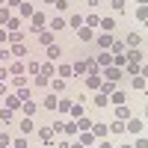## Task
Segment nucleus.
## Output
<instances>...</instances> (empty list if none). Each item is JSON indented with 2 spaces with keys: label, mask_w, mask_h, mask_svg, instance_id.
Listing matches in <instances>:
<instances>
[{
  "label": "nucleus",
  "mask_w": 148,
  "mask_h": 148,
  "mask_svg": "<svg viewBox=\"0 0 148 148\" xmlns=\"http://www.w3.org/2000/svg\"><path fill=\"white\" fill-rule=\"evenodd\" d=\"M30 21H33V27H30V30H36V33H42V30H45V24H47V18L42 15V12H36Z\"/></svg>",
  "instance_id": "1"
},
{
  "label": "nucleus",
  "mask_w": 148,
  "mask_h": 148,
  "mask_svg": "<svg viewBox=\"0 0 148 148\" xmlns=\"http://www.w3.org/2000/svg\"><path fill=\"white\" fill-rule=\"evenodd\" d=\"M33 15H36V12H33L30 3H21V6H18V18H21V21H24V18H33Z\"/></svg>",
  "instance_id": "2"
},
{
  "label": "nucleus",
  "mask_w": 148,
  "mask_h": 148,
  "mask_svg": "<svg viewBox=\"0 0 148 148\" xmlns=\"http://www.w3.org/2000/svg\"><path fill=\"white\" fill-rule=\"evenodd\" d=\"M104 74H107V80H110V83H116V80L121 77V68H116V65H107V71H104Z\"/></svg>",
  "instance_id": "3"
},
{
  "label": "nucleus",
  "mask_w": 148,
  "mask_h": 148,
  "mask_svg": "<svg viewBox=\"0 0 148 148\" xmlns=\"http://www.w3.org/2000/svg\"><path fill=\"white\" fill-rule=\"evenodd\" d=\"M98 27H101L104 33H113V30H116V18H101V24H98Z\"/></svg>",
  "instance_id": "4"
},
{
  "label": "nucleus",
  "mask_w": 148,
  "mask_h": 148,
  "mask_svg": "<svg viewBox=\"0 0 148 148\" xmlns=\"http://www.w3.org/2000/svg\"><path fill=\"white\" fill-rule=\"evenodd\" d=\"M116 119H121V121H127V119H130V110H127L125 104H119V107H116Z\"/></svg>",
  "instance_id": "5"
},
{
  "label": "nucleus",
  "mask_w": 148,
  "mask_h": 148,
  "mask_svg": "<svg viewBox=\"0 0 148 148\" xmlns=\"http://www.w3.org/2000/svg\"><path fill=\"white\" fill-rule=\"evenodd\" d=\"M39 42H42L45 47H47V45H53V33H51V30H42V33H39Z\"/></svg>",
  "instance_id": "6"
},
{
  "label": "nucleus",
  "mask_w": 148,
  "mask_h": 148,
  "mask_svg": "<svg viewBox=\"0 0 148 148\" xmlns=\"http://www.w3.org/2000/svg\"><path fill=\"white\" fill-rule=\"evenodd\" d=\"M127 130L130 133H142V121L139 119H127Z\"/></svg>",
  "instance_id": "7"
},
{
  "label": "nucleus",
  "mask_w": 148,
  "mask_h": 148,
  "mask_svg": "<svg viewBox=\"0 0 148 148\" xmlns=\"http://www.w3.org/2000/svg\"><path fill=\"white\" fill-rule=\"evenodd\" d=\"M39 74H45V77H47V80H51V77H53V74H56V65H53V62H45Z\"/></svg>",
  "instance_id": "8"
},
{
  "label": "nucleus",
  "mask_w": 148,
  "mask_h": 148,
  "mask_svg": "<svg viewBox=\"0 0 148 148\" xmlns=\"http://www.w3.org/2000/svg\"><path fill=\"white\" fill-rule=\"evenodd\" d=\"M56 74H59L62 80H68V77H74V68H71V65H59V68H56Z\"/></svg>",
  "instance_id": "9"
},
{
  "label": "nucleus",
  "mask_w": 148,
  "mask_h": 148,
  "mask_svg": "<svg viewBox=\"0 0 148 148\" xmlns=\"http://www.w3.org/2000/svg\"><path fill=\"white\" fill-rule=\"evenodd\" d=\"M6 107H9V110H18V107H21V98H18V92L6 98Z\"/></svg>",
  "instance_id": "10"
},
{
  "label": "nucleus",
  "mask_w": 148,
  "mask_h": 148,
  "mask_svg": "<svg viewBox=\"0 0 148 148\" xmlns=\"http://www.w3.org/2000/svg\"><path fill=\"white\" fill-rule=\"evenodd\" d=\"M110 130H113V133H125V130H127V125H125L121 119H116L113 125H110Z\"/></svg>",
  "instance_id": "11"
},
{
  "label": "nucleus",
  "mask_w": 148,
  "mask_h": 148,
  "mask_svg": "<svg viewBox=\"0 0 148 148\" xmlns=\"http://www.w3.org/2000/svg\"><path fill=\"white\" fill-rule=\"evenodd\" d=\"M12 21V9L9 6H0V24H9Z\"/></svg>",
  "instance_id": "12"
},
{
  "label": "nucleus",
  "mask_w": 148,
  "mask_h": 148,
  "mask_svg": "<svg viewBox=\"0 0 148 148\" xmlns=\"http://www.w3.org/2000/svg\"><path fill=\"white\" fill-rule=\"evenodd\" d=\"M59 30H65V21H62V18L56 15V18L51 21V33H59Z\"/></svg>",
  "instance_id": "13"
},
{
  "label": "nucleus",
  "mask_w": 148,
  "mask_h": 148,
  "mask_svg": "<svg viewBox=\"0 0 148 148\" xmlns=\"http://www.w3.org/2000/svg\"><path fill=\"white\" fill-rule=\"evenodd\" d=\"M6 27H9V30H12V33H15V30H21V27H24V21H21V18H18V15H12V21H9V24H6Z\"/></svg>",
  "instance_id": "14"
},
{
  "label": "nucleus",
  "mask_w": 148,
  "mask_h": 148,
  "mask_svg": "<svg viewBox=\"0 0 148 148\" xmlns=\"http://www.w3.org/2000/svg\"><path fill=\"white\" fill-rule=\"evenodd\" d=\"M68 113H71L74 119H80V116H83V104H80V101H74V104H71V110H68Z\"/></svg>",
  "instance_id": "15"
},
{
  "label": "nucleus",
  "mask_w": 148,
  "mask_h": 148,
  "mask_svg": "<svg viewBox=\"0 0 148 148\" xmlns=\"http://www.w3.org/2000/svg\"><path fill=\"white\" fill-rule=\"evenodd\" d=\"M107 130H110L107 125H92V133H95L98 139H101V136H107Z\"/></svg>",
  "instance_id": "16"
},
{
  "label": "nucleus",
  "mask_w": 148,
  "mask_h": 148,
  "mask_svg": "<svg viewBox=\"0 0 148 148\" xmlns=\"http://www.w3.org/2000/svg\"><path fill=\"white\" fill-rule=\"evenodd\" d=\"M80 145H95V133H92V130H86L83 136H80Z\"/></svg>",
  "instance_id": "17"
},
{
  "label": "nucleus",
  "mask_w": 148,
  "mask_h": 148,
  "mask_svg": "<svg viewBox=\"0 0 148 148\" xmlns=\"http://www.w3.org/2000/svg\"><path fill=\"white\" fill-rule=\"evenodd\" d=\"M95 65H113V53H101L98 56V62Z\"/></svg>",
  "instance_id": "18"
},
{
  "label": "nucleus",
  "mask_w": 148,
  "mask_h": 148,
  "mask_svg": "<svg viewBox=\"0 0 148 148\" xmlns=\"http://www.w3.org/2000/svg\"><path fill=\"white\" fill-rule=\"evenodd\" d=\"M39 136H42L45 142H51V139H53V127H42V130H39Z\"/></svg>",
  "instance_id": "19"
},
{
  "label": "nucleus",
  "mask_w": 148,
  "mask_h": 148,
  "mask_svg": "<svg viewBox=\"0 0 148 148\" xmlns=\"http://www.w3.org/2000/svg\"><path fill=\"white\" fill-rule=\"evenodd\" d=\"M77 36H80V39H83V42H89V39H92V36H95V33H92V27H80V33H77Z\"/></svg>",
  "instance_id": "20"
},
{
  "label": "nucleus",
  "mask_w": 148,
  "mask_h": 148,
  "mask_svg": "<svg viewBox=\"0 0 148 148\" xmlns=\"http://www.w3.org/2000/svg\"><path fill=\"white\" fill-rule=\"evenodd\" d=\"M125 45H130V47H139V33H130L127 39H125Z\"/></svg>",
  "instance_id": "21"
},
{
  "label": "nucleus",
  "mask_w": 148,
  "mask_h": 148,
  "mask_svg": "<svg viewBox=\"0 0 148 148\" xmlns=\"http://www.w3.org/2000/svg\"><path fill=\"white\" fill-rule=\"evenodd\" d=\"M59 53H62L59 45H47V56H51V59H59Z\"/></svg>",
  "instance_id": "22"
},
{
  "label": "nucleus",
  "mask_w": 148,
  "mask_h": 148,
  "mask_svg": "<svg viewBox=\"0 0 148 148\" xmlns=\"http://www.w3.org/2000/svg\"><path fill=\"white\" fill-rule=\"evenodd\" d=\"M133 89H142V92H145V89H148V80H145V77H133Z\"/></svg>",
  "instance_id": "23"
},
{
  "label": "nucleus",
  "mask_w": 148,
  "mask_h": 148,
  "mask_svg": "<svg viewBox=\"0 0 148 148\" xmlns=\"http://www.w3.org/2000/svg\"><path fill=\"white\" fill-rule=\"evenodd\" d=\"M110 101H113L116 107H119V104H125V92H113V95H110Z\"/></svg>",
  "instance_id": "24"
},
{
  "label": "nucleus",
  "mask_w": 148,
  "mask_h": 148,
  "mask_svg": "<svg viewBox=\"0 0 148 148\" xmlns=\"http://www.w3.org/2000/svg\"><path fill=\"white\" fill-rule=\"evenodd\" d=\"M125 47H127V45H125V42L119 39V42H113V45H110V51H113V53H121V51H125Z\"/></svg>",
  "instance_id": "25"
},
{
  "label": "nucleus",
  "mask_w": 148,
  "mask_h": 148,
  "mask_svg": "<svg viewBox=\"0 0 148 148\" xmlns=\"http://www.w3.org/2000/svg\"><path fill=\"white\" fill-rule=\"evenodd\" d=\"M56 104H59L56 95H47V98H45V107H47V110H56Z\"/></svg>",
  "instance_id": "26"
},
{
  "label": "nucleus",
  "mask_w": 148,
  "mask_h": 148,
  "mask_svg": "<svg viewBox=\"0 0 148 148\" xmlns=\"http://www.w3.org/2000/svg\"><path fill=\"white\" fill-rule=\"evenodd\" d=\"M89 127H92V121L80 116V119H77V130H89Z\"/></svg>",
  "instance_id": "27"
},
{
  "label": "nucleus",
  "mask_w": 148,
  "mask_h": 148,
  "mask_svg": "<svg viewBox=\"0 0 148 148\" xmlns=\"http://www.w3.org/2000/svg\"><path fill=\"white\" fill-rule=\"evenodd\" d=\"M71 104H74V101H68V98H62V101L56 104V110H62V113H68V110H71Z\"/></svg>",
  "instance_id": "28"
},
{
  "label": "nucleus",
  "mask_w": 148,
  "mask_h": 148,
  "mask_svg": "<svg viewBox=\"0 0 148 148\" xmlns=\"http://www.w3.org/2000/svg\"><path fill=\"white\" fill-rule=\"evenodd\" d=\"M136 18H139V21H145V24H148V6H139V9H136Z\"/></svg>",
  "instance_id": "29"
},
{
  "label": "nucleus",
  "mask_w": 148,
  "mask_h": 148,
  "mask_svg": "<svg viewBox=\"0 0 148 148\" xmlns=\"http://www.w3.org/2000/svg\"><path fill=\"white\" fill-rule=\"evenodd\" d=\"M110 6H113V12H125V0H110Z\"/></svg>",
  "instance_id": "30"
},
{
  "label": "nucleus",
  "mask_w": 148,
  "mask_h": 148,
  "mask_svg": "<svg viewBox=\"0 0 148 148\" xmlns=\"http://www.w3.org/2000/svg\"><path fill=\"white\" fill-rule=\"evenodd\" d=\"M65 133H68V136H77V133H80V130H77V121H71V125H65Z\"/></svg>",
  "instance_id": "31"
},
{
  "label": "nucleus",
  "mask_w": 148,
  "mask_h": 148,
  "mask_svg": "<svg viewBox=\"0 0 148 148\" xmlns=\"http://www.w3.org/2000/svg\"><path fill=\"white\" fill-rule=\"evenodd\" d=\"M98 45H101V47H110V45H113V36H110V33L101 36V39H98Z\"/></svg>",
  "instance_id": "32"
},
{
  "label": "nucleus",
  "mask_w": 148,
  "mask_h": 148,
  "mask_svg": "<svg viewBox=\"0 0 148 148\" xmlns=\"http://www.w3.org/2000/svg\"><path fill=\"white\" fill-rule=\"evenodd\" d=\"M9 53H12V56H24V45H21V42H18V45H12V51H9Z\"/></svg>",
  "instance_id": "33"
},
{
  "label": "nucleus",
  "mask_w": 148,
  "mask_h": 148,
  "mask_svg": "<svg viewBox=\"0 0 148 148\" xmlns=\"http://www.w3.org/2000/svg\"><path fill=\"white\" fill-rule=\"evenodd\" d=\"M127 56V62H139V56H142V51H130V53H125Z\"/></svg>",
  "instance_id": "34"
},
{
  "label": "nucleus",
  "mask_w": 148,
  "mask_h": 148,
  "mask_svg": "<svg viewBox=\"0 0 148 148\" xmlns=\"http://www.w3.org/2000/svg\"><path fill=\"white\" fill-rule=\"evenodd\" d=\"M98 24H101V18H98V15H89V18H86V27H98Z\"/></svg>",
  "instance_id": "35"
},
{
  "label": "nucleus",
  "mask_w": 148,
  "mask_h": 148,
  "mask_svg": "<svg viewBox=\"0 0 148 148\" xmlns=\"http://www.w3.org/2000/svg\"><path fill=\"white\" fill-rule=\"evenodd\" d=\"M30 130H33V121L24 119V121H21V133H30Z\"/></svg>",
  "instance_id": "36"
},
{
  "label": "nucleus",
  "mask_w": 148,
  "mask_h": 148,
  "mask_svg": "<svg viewBox=\"0 0 148 148\" xmlns=\"http://www.w3.org/2000/svg\"><path fill=\"white\" fill-rule=\"evenodd\" d=\"M101 92H104V95H113L116 89H113V83H110V80H107V83H101Z\"/></svg>",
  "instance_id": "37"
},
{
  "label": "nucleus",
  "mask_w": 148,
  "mask_h": 148,
  "mask_svg": "<svg viewBox=\"0 0 148 148\" xmlns=\"http://www.w3.org/2000/svg\"><path fill=\"white\" fill-rule=\"evenodd\" d=\"M24 113L33 116V113H36V104H33V101H24Z\"/></svg>",
  "instance_id": "38"
},
{
  "label": "nucleus",
  "mask_w": 148,
  "mask_h": 148,
  "mask_svg": "<svg viewBox=\"0 0 148 148\" xmlns=\"http://www.w3.org/2000/svg\"><path fill=\"white\" fill-rule=\"evenodd\" d=\"M12 139H9V133H0V148H9Z\"/></svg>",
  "instance_id": "39"
},
{
  "label": "nucleus",
  "mask_w": 148,
  "mask_h": 148,
  "mask_svg": "<svg viewBox=\"0 0 148 148\" xmlns=\"http://www.w3.org/2000/svg\"><path fill=\"white\" fill-rule=\"evenodd\" d=\"M107 101H110V95H104V92H101V95H98V98H95V104H98V107H104Z\"/></svg>",
  "instance_id": "40"
},
{
  "label": "nucleus",
  "mask_w": 148,
  "mask_h": 148,
  "mask_svg": "<svg viewBox=\"0 0 148 148\" xmlns=\"http://www.w3.org/2000/svg\"><path fill=\"white\" fill-rule=\"evenodd\" d=\"M53 6H56V12H65V9H68V0H56Z\"/></svg>",
  "instance_id": "41"
},
{
  "label": "nucleus",
  "mask_w": 148,
  "mask_h": 148,
  "mask_svg": "<svg viewBox=\"0 0 148 148\" xmlns=\"http://www.w3.org/2000/svg\"><path fill=\"white\" fill-rule=\"evenodd\" d=\"M12 74H15V77H18V74H24V65H21V62H12Z\"/></svg>",
  "instance_id": "42"
},
{
  "label": "nucleus",
  "mask_w": 148,
  "mask_h": 148,
  "mask_svg": "<svg viewBox=\"0 0 148 148\" xmlns=\"http://www.w3.org/2000/svg\"><path fill=\"white\" fill-rule=\"evenodd\" d=\"M86 68H89V62H77V65H74V74H83Z\"/></svg>",
  "instance_id": "43"
},
{
  "label": "nucleus",
  "mask_w": 148,
  "mask_h": 148,
  "mask_svg": "<svg viewBox=\"0 0 148 148\" xmlns=\"http://www.w3.org/2000/svg\"><path fill=\"white\" fill-rule=\"evenodd\" d=\"M27 71H30V74H39V71H42V65H39V62H30V65H27Z\"/></svg>",
  "instance_id": "44"
},
{
  "label": "nucleus",
  "mask_w": 148,
  "mask_h": 148,
  "mask_svg": "<svg viewBox=\"0 0 148 148\" xmlns=\"http://www.w3.org/2000/svg\"><path fill=\"white\" fill-rule=\"evenodd\" d=\"M133 148H148V139H145V136H139L136 142H133Z\"/></svg>",
  "instance_id": "45"
},
{
  "label": "nucleus",
  "mask_w": 148,
  "mask_h": 148,
  "mask_svg": "<svg viewBox=\"0 0 148 148\" xmlns=\"http://www.w3.org/2000/svg\"><path fill=\"white\" fill-rule=\"evenodd\" d=\"M12 145H15V148H27V139H24V136L21 139H12Z\"/></svg>",
  "instance_id": "46"
},
{
  "label": "nucleus",
  "mask_w": 148,
  "mask_h": 148,
  "mask_svg": "<svg viewBox=\"0 0 148 148\" xmlns=\"http://www.w3.org/2000/svg\"><path fill=\"white\" fill-rule=\"evenodd\" d=\"M6 3H9V6H15V9H18V6L24 3V0H6Z\"/></svg>",
  "instance_id": "47"
},
{
  "label": "nucleus",
  "mask_w": 148,
  "mask_h": 148,
  "mask_svg": "<svg viewBox=\"0 0 148 148\" xmlns=\"http://www.w3.org/2000/svg\"><path fill=\"white\" fill-rule=\"evenodd\" d=\"M139 74H142V77L148 80V65H142V68H139Z\"/></svg>",
  "instance_id": "48"
},
{
  "label": "nucleus",
  "mask_w": 148,
  "mask_h": 148,
  "mask_svg": "<svg viewBox=\"0 0 148 148\" xmlns=\"http://www.w3.org/2000/svg\"><path fill=\"white\" fill-rule=\"evenodd\" d=\"M6 39H9V33H6V30H0V42H6Z\"/></svg>",
  "instance_id": "49"
},
{
  "label": "nucleus",
  "mask_w": 148,
  "mask_h": 148,
  "mask_svg": "<svg viewBox=\"0 0 148 148\" xmlns=\"http://www.w3.org/2000/svg\"><path fill=\"white\" fill-rule=\"evenodd\" d=\"M98 148H113V145H110V142H98Z\"/></svg>",
  "instance_id": "50"
},
{
  "label": "nucleus",
  "mask_w": 148,
  "mask_h": 148,
  "mask_svg": "<svg viewBox=\"0 0 148 148\" xmlns=\"http://www.w3.org/2000/svg\"><path fill=\"white\" fill-rule=\"evenodd\" d=\"M6 92H9V89H6V86H3V83H0V95H6Z\"/></svg>",
  "instance_id": "51"
},
{
  "label": "nucleus",
  "mask_w": 148,
  "mask_h": 148,
  "mask_svg": "<svg viewBox=\"0 0 148 148\" xmlns=\"http://www.w3.org/2000/svg\"><path fill=\"white\" fill-rule=\"evenodd\" d=\"M136 3H139V6H148V0H136Z\"/></svg>",
  "instance_id": "52"
},
{
  "label": "nucleus",
  "mask_w": 148,
  "mask_h": 148,
  "mask_svg": "<svg viewBox=\"0 0 148 148\" xmlns=\"http://www.w3.org/2000/svg\"><path fill=\"white\" fill-rule=\"evenodd\" d=\"M59 148H71V142H62V145H59Z\"/></svg>",
  "instance_id": "53"
},
{
  "label": "nucleus",
  "mask_w": 148,
  "mask_h": 148,
  "mask_svg": "<svg viewBox=\"0 0 148 148\" xmlns=\"http://www.w3.org/2000/svg\"><path fill=\"white\" fill-rule=\"evenodd\" d=\"M71 148H86V145H71Z\"/></svg>",
  "instance_id": "54"
},
{
  "label": "nucleus",
  "mask_w": 148,
  "mask_h": 148,
  "mask_svg": "<svg viewBox=\"0 0 148 148\" xmlns=\"http://www.w3.org/2000/svg\"><path fill=\"white\" fill-rule=\"evenodd\" d=\"M45 3H56V0H45Z\"/></svg>",
  "instance_id": "55"
},
{
  "label": "nucleus",
  "mask_w": 148,
  "mask_h": 148,
  "mask_svg": "<svg viewBox=\"0 0 148 148\" xmlns=\"http://www.w3.org/2000/svg\"><path fill=\"white\" fill-rule=\"evenodd\" d=\"M121 148H133V145H121Z\"/></svg>",
  "instance_id": "56"
},
{
  "label": "nucleus",
  "mask_w": 148,
  "mask_h": 148,
  "mask_svg": "<svg viewBox=\"0 0 148 148\" xmlns=\"http://www.w3.org/2000/svg\"><path fill=\"white\" fill-rule=\"evenodd\" d=\"M0 3H6V0H0Z\"/></svg>",
  "instance_id": "57"
},
{
  "label": "nucleus",
  "mask_w": 148,
  "mask_h": 148,
  "mask_svg": "<svg viewBox=\"0 0 148 148\" xmlns=\"http://www.w3.org/2000/svg\"><path fill=\"white\" fill-rule=\"evenodd\" d=\"M145 116H148V110H145Z\"/></svg>",
  "instance_id": "58"
},
{
  "label": "nucleus",
  "mask_w": 148,
  "mask_h": 148,
  "mask_svg": "<svg viewBox=\"0 0 148 148\" xmlns=\"http://www.w3.org/2000/svg\"><path fill=\"white\" fill-rule=\"evenodd\" d=\"M0 98H3V95H0Z\"/></svg>",
  "instance_id": "59"
}]
</instances>
